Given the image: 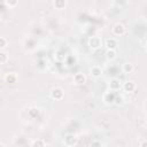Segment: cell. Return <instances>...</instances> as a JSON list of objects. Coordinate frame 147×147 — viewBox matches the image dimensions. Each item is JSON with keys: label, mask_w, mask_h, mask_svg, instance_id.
Masks as SVG:
<instances>
[{"label": "cell", "mask_w": 147, "mask_h": 147, "mask_svg": "<svg viewBox=\"0 0 147 147\" xmlns=\"http://www.w3.org/2000/svg\"><path fill=\"white\" fill-rule=\"evenodd\" d=\"M124 31H125V28H124V25L121 24V23L115 24L114 28H113V32H114L115 36H122V34L124 33Z\"/></svg>", "instance_id": "cell-1"}, {"label": "cell", "mask_w": 147, "mask_h": 147, "mask_svg": "<svg viewBox=\"0 0 147 147\" xmlns=\"http://www.w3.org/2000/svg\"><path fill=\"white\" fill-rule=\"evenodd\" d=\"M88 44H90V47L93 48V49H96V48H99L101 46V41H100V39L98 37H92L90 39V42Z\"/></svg>", "instance_id": "cell-2"}, {"label": "cell", "mask_w": 147, "mask_h": 147, "mask_svg": "<svg viewBox=\"0 0 147 147\" xmlns=\"http://www.w3.org/2000/svg\"><path fill=\"white\" fill-rule=\"evenodd\" d=\"M51 95H52L53 99L60 100V99H62V96H63V92H62L61 88H53L52 92H51Z\"/></svg>", "instance_id": "cell-3"}, {"label": "cell", "mask_w": 147, "mask_h": 147, "mask_svg": "<svg viewBox=\"0 0 147 147\" xmlns=\"http://www.w3.org/2000/svg\"><path fill=\"white\" fill-rule=\"evenodd\" d=\"M74 80H75V83L76 84H84L85 82H86V77L83 75V74H76L75 76H74Z\"/></svg>", "instance_id": "cell-4"}, {"label": "cell", "mask_w": 147, "mask_h": 147, "mask_svg": "<svg viewBox=\"0 0 147 147\" xmlns=\"http://www.w3.org/2000/svg\"><path fill=\"white\" fill-rule=\"evenodd\" d=\"M106 46H107L108 49H115V47L117 46V42L114 38H108L106 40Z\"/></svg>", "instance_id": "cell-5"}, {"label": "cell", "mask_w": 147, "mask_h": 147, "mask_svg": "<svg viewBox=\"0 0 147 147\" xmlns=\"http://www.w3.org/2000/svg\"><path fill=\"white\" fill-rule=\"evenodd\" d=\"M124 90L126 91V92H132V91H134V88H136V85L132 83V82H126V83H124Z\"/></svg>", "instance_id": "cell-6"}, {"label": "cell", "mask_w": 147, "mask_h": 147, "mask_svg": "<svg viewBox=\"0 0 147 147\" xmlns=\"http://www.w3.org/2000/svg\"><path fill=\"white\" fill-rule=\"evenodd\" d=\"M133 69H134V67H133L132 63H124V64H123V70H124L125 72H132Z\"/></svg>", "instance_id": "cell-7"}, {"label": "cell", "mask_w": 147, "mask_h": 147, "mask_svg": "<svg viewBox=\"0 0 147 147\" xmlns=\"http://www.w3.org/2000/svg\"><path fill=\"white\" fill-rule=\"evenodd\" d=\"M5 79H6L7 83H15V80H16V76H15L14 74H7L6 77H5Z\"/></svg>", "instance_id": "cell-8"}, {"label": "cell", "mask_w": 147, "mask_h": 147, "mask_svg": "<svg viewBox=\"0 0 147 147\" xmlns=\"http://www.w3.org/2000/svg\"><path fill=\"white\" fill-rule=\"evenodd\" d=\"M91 72H92V76L93 77H99L101 75V69L99 67H93L92 70H91Z\"/></svg>", "instance_id": "cell-9"}, {"label": "cell", "mask_w": 147, "mask_h": 147, "mask_svg": "<svg viewBox=\"0 0 147 147\" xmlns=\"http://www.w3.org/2000/svg\"><path fill=\"white\" fill-rule=\"evenodd\" d=\"M119 87V82L117 80V79H111V82H110V88L111 90H117Z\"/></svg>", "instance_id": "cell-10"}, {"label": "cell", "mask_w": 147, "mask_h": 147, "mask_svg": "<svg viewBox=\"0 0 147 147\" xmlns=\"http://www.w3.org/2000/svg\"><path fill=\"white\" fill-rule=\"evenodd\" d=\"M107 59H110V60H113L115 56H116V53H115V49H108L107 51Z\"/></svg>", "instance_id": "cell-11"}, {"label": "cell", "mask_w": 147, "mask_h": 147, "mask_svg": "<svg viewBox=\"0 0 147 147\" xmlns=\"http://www.w3.org/2000/svg\"><path fill=\"white\" fill-rule=\"evenodd\" d=\"M7 60H8L7 54L3 52H0V63H5V62H7Z\"/></svg>", "instance_id": "cell-12"}, {"label": "cell", "mask_w": 147, "mask_h": 147, "mask_svg": "<svg viewBox=\"0 0 147 147\" xmlns=\"http://www.w3.org/2000/svg\"><path fill=\"white\" fill-rule=\"evenodd\" d=\"M54 6H55L56 8H59V9H61L62 7L65 6V1H55V2H54Z\"/></svg>", "instance_id": "cell-13"}, {"label": "cell", "mask_w": 147, "mask_h": 147, "mask_svg": "<svg viewBox=\"0 0 147 147\" xmlns=\"http://www.w3.org/2000/svg\"><path fill=\"white\" fill-rule=\"evenodd\" d=\"M32 147H45V146H44V141H42V140H36V141L32 144Z\"/></svg>", "instance_id": "cell-14"}, {"label": "cell", "mask_w": 147, "mask_h": 147, "mask_svg": "<svg viewBox=\"0 0 147 147\" xmlns=\"http://www.w3.org/2000/svg\"><path fill=\"white\" fill-rule=\"evenodd\" d=\"M6 45H7V39L3 37H0V48L6 47Z\"/></svg>", "instance_id": "cell-15"}, {"label": "cell", "mask_w": 147, "mask_h": 147, "mask_svg": "<svg viewBox=\"0 0 147 147\" xmlns=\"http://www.w3.org/2000/svg\"><path fill=\"white\" fill-rule=\"evenodd\" d=\"M6 3L8 6H15V5H17V1H6Z\"/></svg>", "instance_id": "cell-16"}, {"label": "cell", "mask_w": 147, "mask_h": 147, "mask_svg": "<svg viewBox=\"0 0 147 147\" xmlns=\"http://www.w3.org/2000/svg\"><path fill=\"white\" fill-rule=\"evenodd\" d=\"M141 147H146V141H142V145H141Z\"/></svg>", "instance_id": "cell-17"}, {"label": "cell", "mask_w": 147, "mask_h": 147, "mask_svg": "<svg viewBox=\"0 0 147 147\" xmlns=\"http://www.w3.org/2000/svg\"><path fill=\"white\" fill-rule=\"evenodd\" d=\"M0 147H5V146H3V145H2V144H0Z\"/></svg>", "instance_id": "cell-18"}]
</instances>
